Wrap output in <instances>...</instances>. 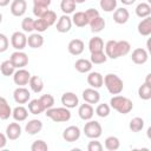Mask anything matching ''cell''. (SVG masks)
<instances>
[{"label": "cell", "instance_id": "6da1fadb", "mask_svg": "<svg viewBox=\"0 0 151 151\" xmlns=\"http://www.w3.org/2000/svg\"><path fill=\"white\" fill-rule=\"evenodd\" d=\"M110 107H112L113 110H116L122 114H127L132 111L133 104L127 97L116 94L110 99Z\"/></svg>", "mask_w": 151, "mask_h": 151}, {"label": "cell", "instance_id": "74e56055", "mask_svg": "<svg viewBox=\"0 0 151 151\" xmlns=\"http://www.w3.org/2000/svg\"><path fill=\"white\" fill-rule=\"evenodd\" d=\"M129 127L132 132H139L143 130L144 127V119L140 118V117H134L130 120V124H129Z\"/></svg>", "mask_w": 151, "mask_h": 151}, {"label": "cell", "instance_id": "bcb514c9", "mask_svg": "<svg viewBox=\"0 0 151 151\" xmlns=\"http://www.w3.org/2000/svg\"><path fill=\"white\" fill-rule=\"evenodd\" d=\"M87 150L88 151H101L103 150V145L100 142H98L97 139H92L91 142H88L87 144Z\"/></svg>", "mask_w": 151, "mask_h": 151}, {"label": "cell", "instance_id": "2e32d148", "mask_svg": "<svg viewBox=\"0 0 151 151\" xmlns=\"http://www.w3.org/2000/svg\"><path fill=\"white\" fill-rule=\"evenodd\" d=\"M85 48V44L81 39H72L68 45H67V50L72 55H80L84 52Z\"/></svg>", "mask_w": 151, "mask_h": 151}, {"label": "cell", "instance_id": "d4e9b609", "mask_svg": "<svg viewBox=\"0 0 151 151\" xmlns=\"http://www.w3.org/2000/svg\"><path fill=\"white\" fill-rule=\"evenodd\" d=\"M74 68L79 73H88L92 70V63L88 59L80 58L74 63Z\"/></svg>", "mask_w": 151, "mask_h": 151}, {"label": "cell", "instance_id": "9a60e30c", "mask_svg": "<svg viewBox=\"0 0 151 151\" xmlns=\"http://www.w3.org/2000/svg\"><path fill=\"white\" fill-rule=\"evenodd\" d=\"M131 51V45L129 41L126 40H116V46H114V55L116 59H118L119 57H124L126 54H129V52Z\"/></svg>", "mask_w": 151, "mask_h": 151}, {"label": "cell", "instance_id": "83f0119b", "mask_svg": "<svg viewBox=\"0 0 151 151\" xmlns=\"http://www.w3.org/2000/svg\"><path fill=\"white\" fill-rule=\"evenodd\" d=\"M28 85L31 87V90L34 92V93H40L42 90H44V81L40 77L38 76H31L29 78V81H28Z\"/></svg>", "mask_w": 151, "mask_h": 151}, {"label": "cell", "instance_id": "cb8c5ba5", "mask_svg": "<svg viewBox=\"0 0 151 151\" xmlns=\"http://www.w3.org/2000/svg\"><path fill=\"white\" fill-rule=\"evenodd\" d=\"M27 45L31 48H40L44 45V37L40 33H32L27 38Z\"/></svg>", "mask_w": 151, "mask_h": 151}, {"label": "cell", "instance_id": "8d00e7d4", "mask_svg": "<svg viewBox=\"0 0 151 151\" xmlns=\"http://www.w3.org/2000/svg\"><path fill=\"white\" fill-rule=\"evenodd\" d=\"M138 96H139V98L143 99V100H149V99H151V85H149V84H146V83L142 84V85L139 86V88H138Z\"/></svg>", "mask_w": 151, "mask_h": 151}, {"label": "cell", "instance_id": "7a4b0ae2", "mask_svg": "<svg viewBox=\"0 0 151 151\" xmlns=\"http://www.w3.org/2000/svg\"><path fill=\"white\" fill-rule=\"evenodd\" d=\"M103 85H105V87L107 88V91L111 94H120L124 90V83L123 80L114 73H109L104 77V83Z\"/></svg>", "mask_w": 151, "mask_h": 151}, {"label": "cell", "instance_id": "5b68a950", "mask_svg": "<svg viewBox=\"0 0 151 151\" xmlns=\"http://www.w3.org/2000/svg\"><path fill=\"white\" fill-rule=\"evenodd\" d=\"M11 45L15 51H22L27 46V37L24 32H14L11 35Z\"/></svg>", "mask_w": 151, "mask_h": 151}, {"label": "cell", "instance_id": "d590c367", "mask_svg": "<svg viewBox=\"0 0 151 151\" xmlns=\"http://www.w3.org/2000/svg\"><path fill=\"white\" fill-rule=\"evenodd\" d=\"M107 60V57L105 54L104 51H99V52H93L91 53L90 57V61L92 63V65H99V64H104Z\"/></svg>", "mask_w": 151, "mask_h": 151}, {"label": "cell", "instance_id": "484cf974", "mask_svg": "<svg viewBox=\"0 0 151 151\" xmlns=\"http://www.w3.org/2000/svg\"><path fill=\"white\" fill-rule=\"evenodd\" d=\"M12 116V109L6 100V98L0 97V119L6 120Z\"/></svg>", "mask_w": 151, "mask_h": 151}, {"label": "cell", "instance_id": "f35d334b", "mask_svg": "<svg viewBox=\"0 0 151 151\" xmlns=\"http://www.w3.org/2000/svg\"><path fill=\"white\" fill-rule=\"evenodd\" d=\"M99 5L104 12H113L117 8V0H100Z\"/></svg>", "mask_w": 151, "mask_h": 151}, {"label": "cell", "instance_id": "7402d4cb", "mask_svg": "<svg viewBox=\"0 0 151 151\" xmlns=\"http://www.w3.org/2000/svg\"><path fill=\"white\" fill-rule=\"evenodd\" d=\"M138 33L143 37H149L151 34V18L150 17H146V18H143V20L138 24Z\"/></svg>", "mask_w": 151, "mask_h": 151}, {"label": "cell", "instance_id": "7bdbcfd3", "mask_svg": "<svg viewBox=\"0 0 151 151\" xmlns=\"http://www.w3.org/2000/svg\"><path fill=\"white\" fill-rule=\"evenodd\" d=\"M41 19L48 25V26H52V25H54L55 24V21H57V14H55V12L54 11H51V9H48L42 17H41Z\"/></svg>", "mask_w": 151, "mask_h": 151}, {"label": "cell", "instance_id": "f5cc1de1", "mask_svg": "<svg viewBox=\"0 0 151 151\" xmlns=\"http://www.w3.org/2000/svg\"><path fill=\"white\" fill-rule=\"evenodd\" d=\"M120 2H122L123 5H125V6H130V5L134 4L136 0H120Z\"/></svg>", "mask_w": 151, "mask_h": 151}, {"label": "cell", "instance_id": "e575fe53", "mask_svg": "<svg viewBox=\"0 0 151 151\" xmlns=\"http://www.w3.org/2000/svg\"><path fill=\"white\" fill-rule=\"evenodd\" d=\"M76 6L77 4L74 2V0H61L60 2V9L63 11L64 14H67V15L71 13H74Z\"/></svg>", "mask_w": 151, "mask_h": 151}, {"label": "cell", "instance_id": "60d3db41", "mask_svg": "<svg viewBox=\"0 0 151 151\" xmlns=\"http://www.w3.org/2000/svg\"><path fill=\"white\" fill-rule=\"evenodd\" d=\"M110 112H111V107H110L109 104L103 103V104H99V105L96 107V114H97L98 117H100V118L107 117V116L110 114Z\"/></svg>", "mask_w": 151, "mask_h": 151}, {"label": "cell", "instance_id": "681fc988", "mask_svg": "<svg viewBox=\"0 0 151 151\" xmlns=\"http://www.w3.org/2000/svg\"><path fill=\"white\" fill-rule=\"evenodd\" d=\"M85 14H86L87 20H88V22H90L92 19H94V18H97V17L99 15V12H98L96 8H88V9L85 11Z\"/></svg>", "mask_w": 151, "mask_h": 151}, {"label": "cell", "instance_id": "b9f144b4", "mask_svg": "<svg viewBox=\"0 0 151 151\" xmlns=\"http://www.w3.org/2000/svg\"><path fill=\"white\" fill-rule=\"evenodd\" d=\"M21 28L24 32H28V33L33 32L34 31V20L29 17L24 18L21 21Z\"/></svg>", "mask_w": 151, "mask_h": 151}, {"label": "cell", "instance_id": "3957f363", "mask_svg": "<svg viewBox=\"0 0 151 151\" xmlns=\"http://www.w3.org/2000/svg\"><path fill=\"white\" fill-rule=\"evenodd\" d=\"M45 114L47 118L53 120L54 123H65L71 119V111L70 109L63 106V107H51L45 110Z\"/></svg>", "mask_w": 151, "mask_h": 151}, {"label": "cell", "instance_id": "1f68e13d", "mask_svg": "<svg viewBox=\"0 0 151 151\" xmlns=\"http://www.w3.org/2000/svg\"><path fill=\"white\" fill-rule=\"evenodd\" d=\"M104 145H105V149H106V150H109V151H116V150L119 149L120 142H119V139H118L116 136H109V137L105 139Z\"/></svg>", "mask_w": 151, "mask_h": 151}, {"label": "cell", "instance_id": "836d02e7", "mask_svg": "<svg viewBox=\"0 0 151 151\" xmlns=\"http://www.w3.org/2000/svg\"><path fill=\"white\" fill-rule=\"evenodd\" d=\"M28 111L32 114H40L45 110H44V107H42V105H41L39 99H32V100L28 101Z\"/></svg>", "mask_w": 151, "mask_h": 151}, {"label": "cell", "instance_id": "8992f818", "mask_svg": "<svg viewBox=\"0 0 151 151\" xmlns=\"http://www.w3.org/2000/svg\"><path fill=\"white\" fill-rule=\"evenodd\" d=\"M9 60L15 68H24L28 64V55L22 51H15L11 54Z\"/></svg>", "mask_w": 151, "mask_h": 151}, {"label": "cell", "instance_id": "4dcf8cb0", "mask_svg": "<svg viewBox=\"0 0 151 151\" xmlns=\"http://www.w3.org/2000/svg\"><path fill=\"white\" fill-rule=\"evenodd\" d=\"M151 14V6L147 2H140L136 7V15L138 18H146Z\"/></svg>", "mask_w": 151, "mask_h": 151}, {"label": "cell", "instance_id": "db71d44e", "mask_svg": "<svg viewBox=\"0 0 151 151\" xmlns=\"http://www.w3.org/2000/svg\"><path fill=\"white\" fill-rule=\"evenodd\" d=\"M11 0H0V7H6L7 5H9Z\"/></svg>", "mask_w": 151, "mask_h": 151}, {"label": "cell", "instance_id": "ee69618b", "mask_svg": "<svg viewBox=\"0 0 151 151\" xmlns=\"http://www.w3.org/2000/svg\"><path fill=\"white\" fill-rule=\"evenodd\" d=\"M31 150L32 151H47L48 146L46 144V142H44L42 139H37L32 143L31 145Z\"/></svg>", "mask_w": 151, "mask_h": 151}, {"label": "cell", "instance_id": "30bf717a", "mask_svg": "<svg viewBox=\"0 0 151 151\" xmlns=\"http://www.w3.org/2000/svg\"><path fill=\"white\" fill-rule=\"evenodd\" d=\"M149 59V54H147V51L143 47H138V48H134L132 51V54H131V60L137 64V65H143Z\"/></svg>", "mask_w": 151, "mask_h": 151}, {"label": "cell", "instance_id": "816d5d0a", "mask_svg": "<svg viewBox=\"0 0 151 151\" xmlns=\"http://www.w3.org/2000/svg\"><path fill=\"white\" fill-rule=\"evenodd\" d=\"M6 144H7V137H6V134L0 132V149H4L6 146Z\"/></svg>", "mask_w": 151, "mask_h": 151}, {"label": "cell", "instance_id": "f546056e", "mask_svg": "<svg viewBox=\"0 0 151 151\" xmlns=\"http://www.w3.org/2000/svg\"><path fill=\"white\" fill-rule=\"evenodd\" d=\"M88 50L91 53L104 51V41L100 37H93L88 41Z\"/></svg>", "mask_w": 151, "mask_h": 151}, {"label": "cell", "instance_id": "f6af8a7d", "mask_svg": "<svg viewBox=\"0 0 151 151\" xmlns=\"http://www.w3.org/2000/svg\"><path fill=\"white\" fill-rule=\"evenodd\" d=\"M50 26L41 19V18H38L37 20H34V31H37L38 33H42L45 32Z\"/></svg>", "mask_w": 151, "mask_h": 151}, {"label": "cell", "instance_id": "11a10c76", "mask_svg": "<svg viewBox=\"0 0 151 151\" xmlns=\"http://www.w3.org/2000/svg\"><path fill=\"white\" fill-rule=\"evenodd\" d=\"M150 78H151V73H149V74L146 76V80H145V83L149 84V85H151V83H150Z\"/></svg>", "mask_w": 151, "mask_h": 151}, {"label": "cell", "instance_id": "7c38bea8", "mask_svg": "<svg viewBox=\"0 0 151 151\" xmlns=\"http://www.w3.org/2000/svg\"><path fill=\"white\" fill-rule=\"evenodd\" d=\"M83 99L88 104H98L100 100V93L97 91V88L88 87L83 91Z\"/></svg>", "mask_w": 151, "mask_h": 151}, {"label": "cell", "instance_id": "9f6ffc18", "mask_svg": "<svg viewBox=\"0 0 151 151\" xmlns=\"http://www.w3.org/2000/svg\"><path fill=\"white\" fill-rule=\"evenodd\" d=\"M85 1H86V0H74L76 4H84Z\"/></svg>", "mask_w": 151, "mask_h": 151}, {"label": "cell", "instance_id": "9c48e42d", "mask_svg": "<svg viewBox=\"0 0 151 151\" xmlns=\"http://www.w3.org/2000/svg\"><path fill=\"white\" fill-rule=\"evenodd\" d=\"M13 98H14V101L18 104H26L31 98V93L26 87L18 86L13 92Z\"/></svg>", "mask_w": 151, "mask_h": 151}, {"label": "cell", "instance_id": "7dc6e473", "mask_svg": "<svg viewBox=\"0 0 151 151\" xmlns=\"http://www.w3.org/2000/svg\"><path fill=\"white\" fill-rule=\"evenodd\" d=\"M8 46H9L8 38H7L5 34L0 33V53L6 52V51H7V48H8Z\"/></svg>", "mask_w": 151, "mask_h": 151}, {"label": "cell", "instance_id": "c3c4849f", "mask_svg": "<svg viewBox=\"0 0 151 151\" xmlns=\"http://www.w3.org/2000/svg\"><path fill=\"white\" fill-rule=\"evenodd\" d=\"M48 11V7H44V6H35L33 5V14L37 18H41L46 12Z\"/></svg>", "mask_w": 151, "mask_h": 151}, {"label": "cell", "instance_id": "44dd1931", "mask_svg": "<svg viewBox=\"0 0 151 151\" xmlns=\"http://www.w3.org/2000/svg\"><path fill=\"white\" fill-rule=\"evenodd\" d=\"M41 130H42V122L39 119H31L25 125V131L31 136L39 133Z\"/></svg>", "mask_w": 151, "mask_h": 151}, {"label": "cell", "instance_id": "f1b7e54d", "mask_svg": "<svg viewBox=\"0 0 151 151\" xmlns=\"http://www.w3.org/2000/svg\"><path fill=\"white\" fill-rule=\"evenodd\" d=\"M88 25H90L91 31H92L93 33H99V32H101V31L105 28L106 22H105L104 18H101L100 15H98L97 18L92 19V20L88 22Z\"/></svg>", "mask_w": 151, "mask_h": 151}, {"label": "cell", "instance_id": "5bb4252c", "mask_svg": "<svg viewBox=\"0 0 151 151\" xmlns=\"http://www.w3.org/2000/svg\"><path fill=\"white\" fill-rule=\"evenodd\" d=\"M27 4L25 0H13L11 2V13L14 17H22L26 13Z\"/></svg>", "mask_w": 151, "mask_h": 151}, {"label": "cell", "instance_id": "ba28073f", "mask_svg": "<svg viewBox=\"0 0 151 151\" xmlns=\"http://www.w3.org/2000/svg\"><path fill=\"white\" fill-rule=\"evenodd\" d=\"M80 129L76 125H71V126H67L64 132H63V138L64 140L68 142V143H73V142H77L79 138H80Z\"/></svg>", "mask_w": 151, "mask_h": 151}, {"label": "cell", "instance_id": "ab89813d", "mask_svg": "<svg viewBox=\"0 0 151 151\" xmlns=\"http://www.w3.org/2000/svg\"><path fill=\"white\" fill-rule=\"evenodd\" d=\"M39 100H40L44 110H47V109H51V107L54 106V98H53L52 94H48V93L47 94H42L39 98Z\"/></svg>", "mask_w": 151, "mask_h": 151}, {"label": "cell", "instance_id": "d6986e66", "mask_svg": "<svg viewBox=\"0 0 151 151\" xmlns=\"http://www.w3.org/2000/svg\"><path fill=\"white\" fill-rule=\"evenodd\" d=\"M93 114H94V110H93L92 105L88 104V103H86V101L84 104H81L79 106V109H78V116L83 120H86L87 122V120L92 119Z\"/></svg>", "mask_w": 151, "mask_h": 151}, {"label": "cell", "instance_id": "52a82bcc", "mask_svg": "<svg viewBox=\"0 0 151 151\" xmlns=\"http://www.w3.org/2000/svg\"><path fill=\"white\" fill-rule=\"evenodd\" d=\"M31 73L25 68H18L13 74V81L18 86H25L28 84Z\"/></svg>", "mask_w": 151, "mask_h": 151}, {"label": "cell", "instance_id": "e0dca14e", "mask_svg": "<svg viewBox=\"0 0 151 151\" xmlns=\"http://www.w3.org/2000/svg\"><path fill=\"white\" fill-rule=\"evenodd\" d=\"M130 19V13L125 7H120V8H116L113 12V21L118 25H123L126 24L127 20Z\"/></svg>", "mask_w": 151, "mask_h": 151}, {"label": "cell", "instance_id": "277c9868", "mask_svg": "<svg viewBox=\"0 0 151 151\" xmlns=\"http://www.w3.org/2000/svg\"><path fill=\"white\" fill-rule=\"evenodd\" d=\"M85 136L87 138H91V139H98L100 136H101V132H103V127L100 125L99 122L97 120H87V123H85L84 125V129H83Z\"/></svg>", "mask_w": 151, "mask_h": 151}, {"label": "cell", "instance_id": "6f0895ef", "mask_svg": "<svg viewBox=\"0 0 151 151\" xmlns=\"http://www.w3.org/2000/svg\"><path fill=\"white\" fill-rule=\"evenodd\" d=\"M1 21H2V14L0 13V24H1Z\"/></svg>", "mask_w": 151, "mask_h": 151}, {"label": "cell", "instance_id": "f907efd6", "mask_svg": "<svg viewBox=\"0 0 151 151\" xmlns=\"http://www.w3.org/2000/svg\"><path fill=\"white\" fill-rule=\"evenodd\" d=\"M52 0H33V5L35 6H44V7H50Z\"/></svg>", "mask_w": 151, "mask_h": 151}, {"label": "cell", "instance_id": "4316f807", "mask_svg": "<svg viewBox=\"0 0 151 151\" xmlns=\"http://www.w3.org/2000/svg\"><path fill=\"white\" fill-rule=\"evenodd\" d=\"M72 24H74L77 27H85L86 25H88V20L87 17L85 14V12H74L73 17L71 18Z\"/></svg>", "mask_w": 151, "mask_h": 151}, {"label": "cell", "instance_id": "8fae6325", "mask_svg": "<svg viewBox=\"0 0 151 151\" xmlns=\"http://www.w3.org/2000/svg\"><path fill=\"white\" fill-rule=\"evenodd\" d=\"M61 104L67 109H74L79 105V98L73 92H65L61 96Z\"/></svg>", "mask_w": 151, "mask_h": 151}, {"label": "cell", "instance_id": "ffe728a7", "mask_svg": "<svg viewBox=\"0 0 151 151\" xmlns=\"http://www.w3.org/2000/svg\"><path fill=\"white\" fill-rule=\"evenodd\" d=\"M103 83H104V77L99 73V72H88V76H87V84L93 87V88H99L103 86Z\"/></svg>", "mask_w": 151, "mask_h": 151}, {"label": "cell", "instance_id": "ac0fdd59", "mask_svg": "<svg viewBox=\"0 0 151 151\" xmlns=\"http://www.w3.org/2000/svg\"><path fill=\"white\" fill-rule=\"evenodd\" d=\"M57 31L59 33H67L72 27V20L67 14H63L57 21Z\"/></svg>", "mask_w": 151, "mask_h": 151}, {"label": "cell", "instance_id": "603a6c76", "mask_svg": "<svg viewBox=\"0 0 151 151\" xmlns=\"http://www.w3.org/2000/svg\"><path fill=\"white\" fill-rule=\"evenodd\" d=\"M12 117L15 122H19V123L24 122L28 117V110L26 107H24L22 105H19L12 110Z\"/></svg>", "mask_w": 151, "mask_h": 151}, {"label": "cell", "instance_id": "4fadbf2b", "mask_svg": "<svg viewBox=\"0 0 151 151\" xmlns=\"http://www.w3.org/2000/svg\"><path fill=\"white\" fill-rule=\"evenodd\" d=\"M22 129L19 123H9L6 127V137L9 140H17L21 136Z\"/></svg>", "mask_w": 151, "mask_h": 151}, {"label": "cell", "instance_id": "d6a6232c", "mask_svg": "<svg viewBox=\"0 0 151 151\" xmlns=\"http://www.w3.org/2000/svg\"><path fill=\"white\" fill-rule=\"evenodd\" d=\"M0 71H1L2 76H5V77H11V76L14 74L15 67L13 66V64L11 63V60L8 59V60H5V61L1 63V65H0Z\"/></svg>", "mask_w": 151, "mask_h": 151}]
</instances>
